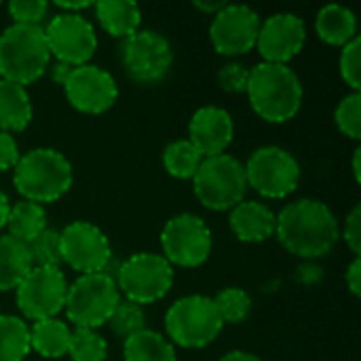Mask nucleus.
<instances>
[{"mask_svg":"<svg viewBox=\"0 0 361 361\" xmlns=\"http://www.w3.org/2000/svg\"><path fill=\"white\" fill-rule=\"evenodd\" d=\"M275 235L290 254L315 260L334 250L341 237V226L334 212L324 201L300 199L288 203L277 214Z\"/></svg>","mask_w":361,"mask_h":361,"instance_id":"f257e3e1","label":"nucleus"},{"mask_svg":"<svg viewBox=\"0 0 361 361\" xmlns=\"http://www.w3.org/2000/svg\"><path fill=\"white\" fill-rule=\"evenodd\" d=\"M247 97L254 112L267 123H288L302 104V82L290 66L258 63L250 68Z\"/></svg>","mask_w":361,"mask_h":361,"instance_id":"f03ea898","label":"nucleus"},{"mask_svg":"<svg viewBox=\"0 0 361 361\" xmlns=\"http://www.w3.org/2000/svg\"><path fill=\"white\" fill-rule=\"evenodd\" d=\"M13 184L23 201L38 205L53 203L72 188L74 169L61 152L53 148H34L15 165Z\"/></svg>","mask_w":361,"mask_h":361,"instance_id":"7ed1b4c3","label":"nucleus"},{"mask_svg":"<svg viewBox=\"0 0 361 361\" xmlns=\"http://www.w3.org/2000/svg\"><path fill=\"white\" fill-rule=\"evenodd\" d=\"M51 53L42 25L13 23L0 34V76L19 87L36 82L49 68Z\"/></svg>","mask_w":361,"mask_h":361,"instance_id":"20e7f679","label":"nucleus"},{"mask_svg":"<svg viewBox=\"0 0 361 361\" xmlns=\"http://www.w3.org/2000/svg\"><path fill=\"white\" fill-rule=\"evenodd\" d=\"M192 190L199 203L212 212H226L239 205L247 192L245 167L231 154L207 157L192 176Z\"/></svg>","mask_w":361,"mask_h":361,"instance_id":"39448f33","label":"nucleus"},{"mask_svg":"<svg viewBox=\"0 0 361 361\" xmlns=\"http://www.w3.org/2000/svg\"><path fill=\"white\" fill-rule=\"evenodd\" d=\"M224 324L209 296L192 294L176 300L165 315V330L171 345L201 349L218 338Z\"/></svg>","mask_w":361,"mask_h":361,"instance_id":"423d86ee","label":"nucleus"},{"mask_svg":"<svg viewBox=\"0 0 361 361\" xmlns=\"http://www.w3.org/2000/svg\"><path fill=\"white\" fill-rule=\"evenodd\" d=\"M121 302V292L116 281L106 273L80 275L66 294V317L76 328L95 330L108 324L116 305Z\"/></svg>","mask_w":361,"mask_h":361,"instance_id":"0eeeda50","label":"nucleus"},{"mask_svg":"<svg viewBox=\"0 0 361 361\" xmlns=\"http://www.w3.org/2000/svg\"><path fill=\"white\" fill-rule=\"evenodd\" d=\"M116 288L125 300L135 305H152L167 296L173 286V267L159 254L140 252L127 258L116 271Z\"/></svg>","mask_w":361,"mask_h":361,"instance_id":"6e6552de","label":"nucleus"},{"mask_svg":"<svg viewBox=\"0 0 361 361\" xmlns=\"http://www.w3.org/2000/svg\"><path fill=\"white\" fill-rule=\"evenodd\" d=\"M245 180L264 199H286L300 182V165L281 146H262L247 159Z\"/></svg>","mask_w":361,"mask_h":361,"instance_id":"1a4fd4ad","label":"nucleus"},{"mask_svg":"<svg viewBox=\"0 0 361 361\" xmlns=\"http://www.w3.org/2000/svg\"><path fill=\"white\" fill-rule=\"evenodd\" d=\"M118 57L127 76L140 85L163 80L173 63L169 40L154 30H137L129 38H123Z\"/></svg>","mask_w":361,"mask_h":361,"instance_id":"9d476101","label":"nucleus"},{"mask_svg":"<svg viewBox=\"0 0 361 361\" xmlns=\"http://www.w3.org/2000/svg\"><path fill=\"white\" fill-rule=\"evenodd\" d=\"M163 258L173 267H201L212 254V231L195 214H178L161 231Z\"/></svg>","mask_w":361,"mask_h":361,"instance_id":"9b49d317","label":"nucleus"},{"mask_svg":"<svg viewBox=\"0 0 361 361\" xmlns=\"http://www.w3.org/2000/svg\"><path fill=\"white\" fill-rule=\"evenodd\" d=\"M51 57L72 68L91 61L97 49V34L93 23L78 13H57L42 27Z\"/></svg>","mask_w":361,"mask_h":361,"instance_id":"f8f14e48","label":"nucleus"},{"mask_svg":"<svg viewBox=\"0 0 361 361\" xmlns=\"http://www.w3.org/2000/svg\"><path fill=\"white\" fill-rule=\"evenodd\" d=\"M68 294L66 275L59 269L34 267L17 286L15 298L21 315L32 322L57 317L63 311Z\"/></svg>","mask_w":361,"mask_h":361,"instance_id":"ddd939ff","label":"nucleus"},{"mask_svg":"<svg viewBox=\"0 0 361 361\" xmlns=\"http://www.w3.org/2000/svg\"><path fill=\"white\" fill-rule=\"evenodd\" d=\"M61 262L80 275L104 273L112 262V247L102 228L91 222H72L59 233Z\"/></svg>","mask_w":361,"mask_h":361,"instance_id":"4468645a","label":"nucleus"},{"mask_svg":"<svg viewBox=\"0 0 361 361\" xmlns=\"http://www.w3.org/2000/svg\"><path fill=\"white\" fill-rule=\"evenodd\" d=\"M260 32V15L247 4H226L214 15L209 40L220 55H245L256 49Z\"/></svg>","mask_w":361,"mask_h":361,"instance_id":"2eb2a0df","label":"nucleus"},{"mask_svg":"<svg viewBox=\"0 0 361 361\" xmlns=\"http://www.w3.org/2000/svg\"><path fill=\"white\" fill-rule=\"evenodd\" d=\"M63 91L70 106L85 114H104L118 97L114 76L93 63L74 68L63 85Z\"/></svg>","mask_w":361,"mask_h":361,"instance_id":"dca6fc26","label":"nucleus"},{"mask_svg":"<svg viewBox=\"0 0 361 361\" xmlns=\"http://www.w3.org/2000/svg\"><path fill=\"white\" fill-rule=\"evenodd\" d=\"M307 42V25L294 13H275L260 23L256 49L267 63L288 66Z\"/></svg>","mask_w":361,"mask_h":361,"instance_id":"f3484780","label":"nucleus"},{"mask_svg":"<svg viewBox=\"0 0 361 361\" xmlns=\"http://www.w3.org/2000/svg\"><path fill=\"white\" fill-rule=\"evenodd\" d=\"M233 135H235L233 116L218 106L199 108L188 125V142L197 148V152L203 159L224 154V150L233 142Z\"/></svg>","mask_w":361,"mask_h":361,"instance_id":"a211bd4d","label":"nucleus"},{"mask_svg":"<svg viewBox=\"0 0 361 361\" xmlns=\"http://www.w3.org/2000/svg\"><path fill=\"white\" fill-rule=\"evenodd\" d=\"M231 231L243 243H262L275 235L277 216L260 201H241L231 209Z\"/></svg>","mask_w":361,"mask_h":361,"instance_id":"6ab92c4d","label":"nucleus"},{"mask_svg":"<svg viewBox=\"0 0 361 361\" xmlns=\"http://www.w3.org/2000/svg\"><path fill=\"white\" fill-rule=\"evenodd\" d=\"M93 8L102 27L114 38H129L142 25V11L133 0H99Z\"/></svg>","mask_w":361,"mask_h":361,"instance_id":"aec40b11","label":"nucleus"},{"mask_svg":"<svg viewBox=\"0 0 361 361\" xmlns=\"http://www.w3.org/2000/svg\"><path fill=\"white\" fill-rule=\"evenodd\" d=\"M317 36L332 47H345L357 36V17L343 4H326L315 17Z\"/></svg>","mask_w":361,"mask_h":361,"instance_id":"412c9836","label":"nucleus"},{"mask_svg":"<svg viewBox=\"0 0 361 361\" xmlns=\"http://www.w3.org/2000/svg\"><path fill=\"white\" fill-rule=\"evenodd\" d=\"M32 269L34 264L27 243L11 235H0V292L17 290Z\"/></svg>","mask_w":361,"mask_h":361,"instance_id":"4be33fe9","label":"nucleus"},{"mask_svg":"<svg viewBox=\"0 0 361 361\" xmlns=\"http://www.w3.org/2000/svg\"><path fill=\"white\" fill-rule=\"evenodd\" d=\"M34 108L25 87L0 78V131H23L32 123Z\"/></svg>","mask_w":361,"mask_h":361,"instance_id":"5701e85b","label":"nucleus"},{"mask_svg":"<svg viewBox=\"0 0 361 361\" xmlns=\"http://www.w3.org/2000/svg\"><path fill=\"white\" fill-rule=\"evenodd\" d=\"M70 336H72V330L68 328L66 322L57 317L40 319V322H34V326L30 328V349H34L38 355L47 360H59L68 355Z\"/></svg>","mask_w":361,"mask_h":361,"instance_id":"b1692460","label":"nucleus"},{"mask_svg":"<svg viewBox=\"0 0 361 361\" xmlns=\"http://www.w3.org/2000/svg\"><path fill=\"white\" fill-rule=\"evenodd\" d=\"M125 361H178L173 345L154 330H142L123 345Z\"/></svg>","mask_w":361,"mask_h":361,"instance_id":"393cba45","label":"nucleus"},{"mask_svg":"<svg viewBox=\"0 0 361 361\" xmlns=\"http://www.w3.org/2000/svg\"><path fill=\"white\" fill-rule=\"evenodd\" d=\"M6 228H8L11 237L19 239L23 243H30L47 228V212L42 205L21 199L19 203L11 205Z\"/></svg>","mask_w":361,"mask_h":361,"instance_id":"a878e982","label":"nucleus"},{"mask_svg":"<svg viewBox=\"0 0 361 361\" xmlns=\"http://www.w3.org/2000/svg\"><path fill=\"white\" fill-rule=\"evenodd\" d=\"M30 351L27 324L15 315H0V361H23Z\"/></svg>","mask_w":361,"mask_h":361,"instance_id":"bb28decb","label":"nucleus"},{"mask_svg":"<svg viewBox=\"0 0 361 361\" xmlns=\"http://www.w3.org/2000/svg\"><path fill=\"white\" fill-rule=\"evenodd\" d=\"M201 161H203V157L197 152V148L188 140L171 142L163 152V165H165L167 173L178 180H192Z\"/></svg>","mask_w":361,"mask_h":361,"instance_id":"cd10ccee","label":"nucleus"},{"mask_svg":"<svg viewBox=\"0 0 361 361\" xmlns=\"http://www.w3.org/2000/svg\"><path fill=\"white\" fill-rule=\"evenodd\" d=\"M222 324H243L252 311V298L241 288H226L212 298Z\"/></svg>","mask_w":361,"mask_h":361,"instance_id":"c85d7f7f","label":"nucleus"},{"mask_svg":"<svg viewBox=\"0 0 361 361\" xmlns=\"http://www.w3.org/2000/svg\"><path fill=\"white\" fill-rule=\"evenodd\" d=\"M68 355L72 361H106L108 343L95 330L76 328L70 336Z\"/></svg>","mask_w":361,"mask_h":361,"instance_id":"c756f323","label":"nucleus"},{"mask_svg":"<svg viewBox=\"0 0 361 361\" xmlns=\"http://www.w3.org/2000/svg\"><path fill=\"white\" fill-rule=\"evenodd\" d=\"M108 326L118 338L127 341L129 336L146 330V313L140 305L129 302V300H121L116 305L114 313L110 315Z\"/></svg>","mask_w":361,"mask_h":361,"instance_id":"7c9ffc66","label":"nucleus"},{"mask_svg":"<svg viewBox=\"0 0 361 361\" xmlns=\"http://www.w3.org/2000/svg\"><path fill=\"white\" fill-rule=\"evenodd\" d=\"M32 264L38 269H59L61 262V250H59V233L44 228L36 239L27 243Z\"/></svg>","mask_w":361,"mask_h":361,"instance_id":"2f4dec72","label":"nucleus"},{"mask_svg":"<svg viewBox=\"0 0 361 361\" xmlns=\"http://www.w3.org/2000/svg\"><path fill=\"white\" fill-rule=\"evenodd\" d=\"M336 127L343 135L360 142L361 137V93H351L341 99L334 112Z\"/></svg>","mask_w":361,"mask_h":361,"instance_id":"473e14b6","label":"nucleus"},{"mask_svg":"<svg viewBox=\"0 0 361 361\" xmlns=\"http://www.w3.org/2000/svg\"><path fill=\"white\" fill-rule=\"evenodd\" d=\"M341 76L343 80L353 89V93H360L361 89V40L355 36L349 44L343 47L341 59H338Z\"/></svg>","mask_w":361,"mask_h":361,"instance_id":"72a5a7b5","label":"nucleus"},{"mask_svg":"<svg viewBox=\"0 0 361 361\" xmlns=\"http://www.w3.org/2000/svg\"><path fill=\"white\" fill-rule=\"evenodd\" d=\"M8 15L19 25H40L47 17L49 4L44 0H13L8 2Z\"/></svg>","mask_w":361,"mask_h":361,"instance_id":"f704fd0d","label":"nucleus"},{"mask_svg":"<svg viewBox=\"0 0 361 361\" xmlns=\"http://www.w3.org/2000/svg\"><path fill=\"white\" fill-rule=\"evenodd\" d=\"M250 80V68H245L239 61L226 63L218 72V85L226 93H245Z\"/></svg>","mask_w":361,"mask_h":361,"instance_id":"c9c22d12","label":"nucleus"},{"mask_svg":"<svg viewBox=\"0 0 361 361\" xmlns=\"http://www.w3.org/2000/svg\"><path fill=\"white\" fill-rule=\"evenodd\" d=\"M343 237H345V243L349 245V250H351L355 256H360L361 254V205L360 203L349 212V216H347V220H345Z\"/></svg>","mask_w":361,"mask_h":361,"instance_id":"e433bc0d","label":"nucleus"},{"mask_svg":"<svg viewBox=\"0 0 361 361\" xmlns=\"http://www.w3.org/2000/svg\"><path fill=\"white\" fill-rule=\"evenodd\" d=\"M21 154L17 148V142L11 133L0 131V171H8L15 169V165L19 163Z\"/></svg>","mask_w":361,"mask_h":361,"instance_id":"4c0bfd02","label":"nucleus"},{"mask_svg":"<svg viewBox=\"0 0 361 361\" xmlns=\"http://www.w3.org/2000/svg\"><path fill=\"white\" fill-rule=\"evenodd\" d=\"M347 286H349V290H351V294L353 296H360L361 294V258L360 256H355V260L351 262V267H349V271H347Z\"/></svg>","mask_w":361,"mask_h":361,"instance_id":"58836bf2","label":"nucleus"},{"mask_svg":"<svg viewBox=\"0 0 361 361\" xmlns=\"http://www.w3.org/2000/svg\"><path fill=\"white\" fill-rule=\"evenodd\" d=\"M296 279L300 283H305V286H313V283H317L322 279V269L317 264H311V262L309 264H302L298 269V273H296Z\"/></svg>","mask_w":361,"mask_h":361,"instance_id":"ea45409f","label":"nucleus"},{"mask_svg":"<svg viewBox=\"0 0 361 361\" xmlns=\"http://www.w3.org/2000/svg\"><path fill=\"white\" fill-rule=\"evenodd\" d=\"M49 74H51V80L53 82H57V85H66V80H68V76L72 74V66H68V63H61V61H53V63H49Z\"/></svg>","mask_w":361,"mask_h":361,"instance_id":"a19ab883","label":"nucleus"},{"mask_svg":"<svg viewBox=\"0 0 361 361\" xmlns=\"http://www.w3.org/2000/svg\"><path fill=\"white\" fill-rule=\"evenodd\" d=\"M55 6L57 8H63V13H78L80 15V11H85V8H91L93 6V2L91 0H85V2H55Z\"/></svg>","mask_w":361,"mask_h":361,"instance_id":"79ce46f5","label":"nucleus"},{"mask_svg":"<svg viewBox=\"0 0 361 361\" xmlns=\"http://www.w3.org/2000/svg\"><path fill=\"white\" fill-rule=\"evenodd\" d=\"M192 6L199 8V11H203V13L216 15V13H220L226 6V2H201V0H197V2H192Z\"/></svg>","mask_w":361,"mask_h":361,"instance_id":"37998d69","label":"nucleus"},{"mask_svg":"<svg viewBox=\"0 0 361 361\" xmlns=\"http://www.w3.org/2000/svg\"><path fill=\"white\" fill-rule=\"evenodd\" d=\"M8 214H11V201H8L6 192H2V190H0V231H2V228H6Z\"/></svg>","mask_w":361,"mask_h":361,"instance_id":"c03bdc74","label":"nucleus"},{"mask_svg":"<svg viewBox=\"0 0 361 361\" xmlns=\"http://www.w3.org/2000/svg\"><path fill=\"white\" fill-rule=\"evenodd\" d=\"M220 361H260V357H256L254 353H247V351H231Z\"/></svg>","mask_w":361,"mask_h":361,"instance_id":"a18cd8bd","label":"nucleus"},{"mask_svg":"<svg viewBox=\"0 0 361 361\" xmlns=\"http://www.w3.org/2000/svg\"><path fill=\"white\" fill-rule=\"evenodd\" d=\"M360 157H361V148H355V154H353V176H355V182H361Z\"/></svg>","mask_w":361,"mask_h":361,"instance_id":"49530a36","label":"nucleus"}]
</instances>
